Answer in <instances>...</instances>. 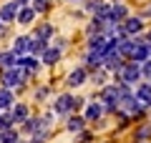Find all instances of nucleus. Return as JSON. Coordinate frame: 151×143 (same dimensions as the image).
Here are the masks:
<instances>
[{"label": "nucleus", "instance_id": "nucleus-33", "mask_svg": "<svg viewBox=\"0 0 151 143\" xmlns=\"http://www.w3.org/2000/svg\"><path fill=\"white\" fill-rule=\"evenodd\" d=\"M68 3H78V0H68Z\"/></svg>", "mask_w": 151, "mask_h": 143}, {"label": "nucleus", "instance_id": "nucleus-23", "mask_svg": "<svg viewBox=\"0 0 151 143\" xmlns=\"http://www.w3.org/2000/svg\"><path fill=\"white\" fill-rule=\"evenodd\" d=\"M20 128H8L0 133V143H20Z\"/></svg>", "mask_w": 151, "mask_h": 143}, {"label": "nucleus", "instance_id": "nucleus-19", "mask_svg": "<svg viewBox=\"0 0 151 143\" xmlns=\"http://www.w3.org/2000/svg\"><path fill=\"white\" fill-rule=\"evenodd\" d=\"M60 55H63V50H60V48H55V45H50L48 50L40 55V60H43V65H55V63L60 60Z\"/></svg>", "mask_w": 151, "mask_h": 143}, {"label": "nucleus", "instance_id": "nucleus-5", "mask_svg": "<svg viewBox=\"0 0 151 143\" xmlns=\"http://www.w3.org/2000/svg\"><path fill=\"white\" fill-rule=\"evenodd\" d=\"M43 131H50V128L45 126L43 116H30V118L20 126V133H23V136H28V138H30V136H38V133H43Z\"/></svg>", "mask_w": 151, "mask_h": 143}, {"label": "nucleus", "instance_id": "nucleus-12", "mask_svg": "<svg viewBox=\"0 0 151 143\" xmlns=\"http://www.w3.org/2000/svg\"><path fill=\"white\" fill-rule=\"evenodd\" d=\"M30 40H33V35H15L10 50L18 53V55H28V53H30Z\"/></svg>", "mask_w": 151, "mask_h": 143}, {"label": "nucleus", "instance_id": "nucleus-29", "mask_svg": "<svg viewBox=\"0 0 151 143\" xmlns=\"http://www.w3.org/2000/svg\"><path fill=\"white\" fill-rule=\"evenodd\" d=\"M141 18H144V20H146V18H151V5H149V8H146V10H144V13H141Z\"/></svg>", "mask_w": 151, "mask_h": 143}, {"label": "nucleus", "instance_id": "nucleus-18", "mask_svg": "<svg viewBox=\"0 0 151 143\" xmlns=\"http://www.w3.org/2000/svg\"><path fill=\"white\" fill-rule=\"evenodd\" d=\"M108 45V35H91L88 38V50H93V53H103Z\"/></svg>", "mask_w": 151, "mask_h": 143}, {"label": "nucleus", "instance_id": "nucleus-24", "mask_svg": "<svg viewBox=\"0 0 151 143\" xmlns=\"http://www.w3.org/2000/svg\"><path fill=\"white\" fill-rule=\"evenodd\" d=\"M35 15H38V13L33 10L30 5H28V8H20V13H18V23H20V25H30V23L35 20Z\"/></svg>", "mask_w": 151, "mask_h": 143}, {"label": "nucleus", "instance_id": "nucleus-13", "mask_svg": "<svg viewBox=\"0 0 151 143\" xmlns=\"http://www.w3.org/2000/svg\"><path fill=\"white\" fill-rule=\"evenodd\" d=\"M134 93H136V98H139L144 106H149V111H151V80H141V83L134 88Z\"/></svg>", "mask_w": 151, "mask_h": 143}, {"label": "nucleus", "instance_id": "nucleus-8", "mask_svg": "<svg viewBox=\"0 0 151 143\" xmlns=\"http://www.w3.org/2000/svg\"><path fill=\"white\" fill-rule=\"evenodd\" d=\"M40 63H43V60L35 58V55H18V68H23L28 75H30V78H33V75H38Z\"/></svg>", "mask_w": 151, "mask_h": 143}, {"label": "nucleus", "instance_id": "nucleus-27", "mask_svg": "<svg viewBox=\"0 0 151 143\" xmlns=\"http://www.w3.org/2000/svg\"><path fill=\"white\" fill-rule=\"evenodd\" d=\"M48 95H50V88H48V85H40V88L35 90V95H33V98H35L38 103H43L45 98H48Z\"/></svg>", "mask_w": 151, "mask_h": 143}, {"label": "nucleus", "instance_id": "nucleus-34", "mask_svg": "<svg viewBox=\"0 0 151 143\" xmlns=\"http://www.w3.org/2000/svg\"><path fill=\"white\" fill-rule=\"evenodd\" d=\"M149 48H151V43H149Z\"/></svg>", "mask_w": 151, "mask_h": 143}, {"label": "nucleus", "instance_id": "nucleus-31", "mask_svg": "<svg viewBox=\"0 0 151 143\" xmlns=\"http://www.w3.org/2000/svg\"><path fill=\"white\" fill-rule=\"evenodd\" d=\"M3 25H5V23H3V20H0V35H3Z\"/></svg>", "mask_w": 151, "mask_h": 143}, {"label": "nucleus", "instance_id": "nucleus-28", "mask_svg": "<svg viewBox=\"0 0 151 143\" xmlns=\"http://www.w3.org/2000/svg\"><path fill=\"white\" fill-rule=\"evenodd\" d=\"M141 73H144V80H151V58L141 63Z\"/></svg>", "mask_w": 151, "mask_h": 143}, {"label": "nucleus", "instance_id": "nucleus-14", "mask_svg": "<svg viewBox=\"0 0 151 143\" xmlns=\"http://www.w3.org/2000/svg\"><path fill=\"white\" fill-rule=\"evenodd\" d=\"M13 106H15V90L0 85V111L5 113V111H10Z\"/></svg>", "mask_w": 151, "mask_h": 143}, {"label": "nucleus", "instance_id": "nucleus-11", "mask_svg": "<svg viewBox=\"0 0 151 143\" xmlns=\"http://www.w3.org/2000/svg\"><path fill=\"white\" fill-rule=\"evenodd\" d=\"M18 13H20V5H18L15 0H10V3H5V5L0 8V20L13 23V20H18Z\"/></svg>", "mask_w": 151, "mask_h": 143}, {"label": "nucleus", "instance_id": "nucleus-6", "mask_svg": "<svg viewBox=\"0 0 151 143\" xmlns=\"http://www.w3.org/2000/svg\"><path fill=\"white\" fill-rule=\"evenodd\" d=\"M103 116H106V108H103L101 101H88L86 103V108H83V118H86L88 123L103 121Z\"/></svg>", "mask_w": 151, "mask_h": 143}, {"label": "nucleus", "instance_id": "nucleus-30", "mask_svg": "<svg viewBox=\"0 0 151 143\" xmlns=\"http://www.w3.org/2000/svg\"><path fill=\"white\" fill-rule=\"evenodd\" d=\"M15 3H18L20 8H28V3H30V0H15Z\"/></svg>", "mask_w": 151, "mask_h": 143}, {"label": "nucleus", "instance_id": "nucleus-15", "mask_svg": "<svg viewBox=\"0 0 151 143\" xmlns=\"http://www.w3.org/2000/svg\"><path fill=\"white\" fill-rule=\"evenodd\" d=\"M53 35H55L53 23H38L35 33H33V38H40V40H48V43H50V38H53Z\"/></svg>", "mask_w": 151, "mask_h": 143}, {"label": "nucleus", "instance_id": "nucleus-16", "mask_svg": "<svg viewBox=\"0 0 151 143\" xmlns=\"http://www.w3.org/2000/svg\"><path fill=\"white\" fill-rule=\"evenodd\" d=\"M18 65V53H13V50H0V73L8 68H15Z\"/></svg>", "mask_w": 151, "mask_h": 143}, {"label": "nucleus", "instance_id": "nucleus-21", "mask_svg": "<svg viewBox=\"0 0 151 143\" xmlns=\"http://www.w3.org/2000/svg\"><path fill=\"white\" fill-rule=\"evenodd\" d=\"M126 18H129L126 5H121V3H113V5H111V18H108V20H113V23H124Z\"/></svg>", "mask_w": 151, "mask_h": 143}, {"label": "nucleus", "instance_id": "nucleus-26", "mask_svg": "<svg viewBox=\"0 0 151 143\" xmlns=\"http://www.w3.org/2000/svg\"><path fill=\"white\" fill-rule=\"evenodd\" d=\"M30 8H33L35 13H45V10L50 8V0H33V3H30Z\"/></svg>", "mask_w": 151, "mask_h": 143}, {"label": "nucleus", "instance_id": "nucleus-25", "mask_svg": "<svg viewBox=\"0 0 151 143\" xmlns=\"http://www.w3.org/2000/svg\"><path fill=\"white\" fill-rule=\"evenodd\" d=\"M76 143H96V133L93 131H81V133H76Z\"/></svg>", "mask_w": 151, "mask_h": 143}, {"label": "nucleus", "instance_id": "nucleus-1", "mask_svg": "<svg viewBox=\"0 0 151 143\" xmlns=\"http://www.w3.org/2000/svg\"><path fill=\"white\" fill-rule=\"evenodd\" d=\"M28 80H30V75H28L23 68H18V65L0 73V85H3V88H10V90H23Z\"/></svg>", "mask_w": 151, "mask_h": 143}, {"label": "nucleus", "instance_id": "nucleus-4", "mask_svg": "<svg viewBox=\"0 0 151 143\" xmlns=\"http://www.w3.org/2000/svg\"><path fill=\"white\" fill-rule=\"evenodd\" d=\"M141 33H144V18L141 15H129L119 25L116 38H136V35H141Z\"/></svg>", "mask_w": 151, "mask_h": 143}, {"label": "nucleus", "instance_id": "nucleus-10", "mask_svg": "<svg viewBox=\"0 0 151 143\" xmlns=\"http://www.w3.org/2000/svg\"><path fill=\"white\" fill-rule=\"evenodd\" d=\"M86 126H88V121L83 118V113H73V116H68L65 118V131L68 133H81V131H86Z\"/></svg>", "mask_w": 151, "mask_h": 143}, {"label": "nucleus", "instance_id": "nucleus-7", "mask_svg": "<svg viewBox=\"0 0 151 143\" xmlns=\"http://www.w3.org/2000/svg\"><path fill=\"white\" fill-rule=\"evenodd\" d=\"M88 75L91 73H88L86 65H76V68L68 73V78H65V88H81V85L88 80Z\"/></svg>", "mask_w": 151, "mask_h": 143}, {"label": "nucleus", "instance_id": "nucleus-2", "mask_svg": "<svg viewBox=\"0 0 151 143\" xmlns=\"http://www.w3.org/2000/svg\"><path fill=\"white\" fill-rule=\"evenodd\" d=\"M144 80V73H141V63H134V60H126L124 70L113 75V83H126V85H139Z\"/></svg>", "mask_w": 151, "mask_h": 143}, {"label": "nucleus", "instance_id": "nucleus-17", "mask_svg": "<svg viewBox=\"0 0 151 143\" xmlns=\"http://www.w3.org/2000/svg\"><path fill=\"white\" fill-rule=\"evenodd\" d=\"M134 141L136 143H151V123H141V126H136Z\"/></svg>", "mask_w": 151, "mask_h": 143}, {"label": "nucleus", "instance_id": "nucleus-20", "mask_svg": "<svg viewBox=\"0 0 151 143\" xmlns=\"http://www.w3.org/2000/svg\"><path fill=\"white\" fill-rule=\"evenodd\" d=\"M48 48H50V43H48V40L33 38V40H30V53H28V55H35V58H40V55H43Z\"/></svg>", "mask_w": 151, "mask_h": 143}, {"label": "nucleus", "instance_id": "nucleus-3", "mask_svg": "<svg viewBox=\"0 0 151 143\" xmlns=\"http://www.w3.org/2000/svg\"><path fill=\"white\" fill-rule=\"evenodd\" d=\"M50 111L55 113L58 118H68L76 113V95L73 93H60L53 98V108Z\"/></svg>", "mask_w": 151, "mask_h": 143}, {"label": "nucleus", "instance_id": "nucleus-32", "mask_svg": "<svg viewBox=\"0 0 151 143\" xmlns=\"http://www.w3.org/2000/svg\"><path fill=\"white\" fill-rule=\"evenodd\" d=\"M146 38H149V43H151V30H149V35H146Z\"/></svg>", "mask_w": 151, "mask_h": 143}, {"label": "nucleus", "instance_id": "nucleus-9", "mask_svg": "<svg viewBox=\"0 0 151 143\" xmlns=\"http://www.w3.org/2000/svg\"><path fill=\"white\" fill-rule=\"evenodd\" d=\"M10 118H13V123L20 128L23 123L30 118V106H28V103H15V106L10 108Z\"/></svg>", "mask_w": 151, "mask_h": 143}, {"label": "nucleus", "instance_id": "nucleus-22", "mask_svg": "<svg viewBox=\"0 0 151 143\" xmlns=\"http://www.w3.org/2000/svg\"><path fill=\"white\" fill-rule=\"evenodd\" d=\"M108 78H111V73H108L106 68H101V70H96V73H91V75H88V80H91L93 85H98V88L108 85Z\"/></svg>", "mask_w": 151, "mask_h": 143}]
</instances>
